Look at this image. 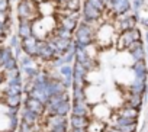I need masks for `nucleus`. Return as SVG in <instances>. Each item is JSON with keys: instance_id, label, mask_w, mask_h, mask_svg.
I'll return each mask as SVG.
<instances>
[{"instance_id": "f257e3e1", "label": "nucleus", "mask_w": 148, "mask_h": 132, "mask_svg": "<svg viewBox=\"0 0 148 132\" xmlns=\"http://www.w3.org/2000/svg\"><path fill=\"white\" fill-rule=\"evenodd\" d=\"M35 2H44V0H35Z\"/></svg>"}]
</instances>
